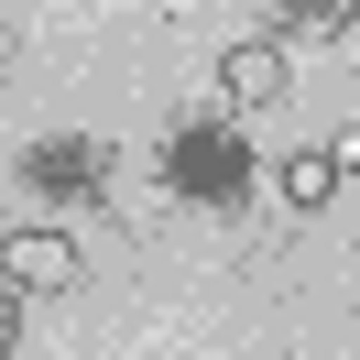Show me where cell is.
Listing matches in <instances>:
<instances>
[{"label": "cell", "mask_w": 360, "mask_h": 360, "mask_svg": "<svg viewBox=\"0 0 360 360\" xmlns=\"http://www.w3.org/2000/svg\"><path fill=\"white\" fill-rule=\"evenodd\" d=\"M0 284H33V295H77L88 284V251L66 240L55 219H11L0 229Z\"/></svg>", "instance_id": "obj_1"}, {"label": "cell", "mask_w": 360, "mask_h": 360, "mask_svg": "<svg viewBox=\"0 0 360 360\" xmlns=\"http://www.w3.org/2000/svg\"><path fill=\"white\" fill-rule=\"evenodd\" d=\"M273 98H284V44H262V33H240V44L219 55V110H240V120H262Z\"/></svg>", "instance_id": "obj_2"}, {"label": "cell", "mask_w": 360, "mask_h": 360, "mask_svg": "<svg viewBox=\"0 0 360 360\" xmlns=\"http://www.w3.org/2000/svg\"><path fill=\"white\" fill-rule=\"evenodd\" d=\"M273 197H284V207H328L338 197V164L328 153H284V164H273Z\"/></svg>", "instance_id": "obj_3"}, {"label": "cell", "mask_w": 360, "mask_h": 360, "mask_svg": "<svg viewBox=\"0 0 360 360\" xmlns=\"http://www.w3.org/2000/svg\"><path fill=\"white\" fill-rule=\"evenodd\" d=\"M349 22H360L349 0H316V11H262V44H273V33H316V44H328V33H349Z\"/></svg>", "instance_id": "obj_4"}, {"label": "cell", "mask_w": 360, "mask_h": 360, "mask_svg": "<svg viewBox=\"0 0 360 360\" xmlns=\"http://www.w3.org/2000/svg\"><path fill=\"white\" fill-rule=\"evenodd\" d=\"M11 338H22V284H0V360H11Z\"/></svg>", "instance_id": "obj_5"}, {"label": "cell", "mask_w": 360, "mask_h": 360, "mask_svg": "<svg viewBox=\"0 0 360 360\" xmlns=\"http://www.w3.org/2000/svg\"><path fill=\"white\" fill-rule=\"evenodd\" d=\"M328 164H338V175H360V120H349V131L328 142Z\"/></svg>", "instance_id": "obj_6"}]
</instances>
